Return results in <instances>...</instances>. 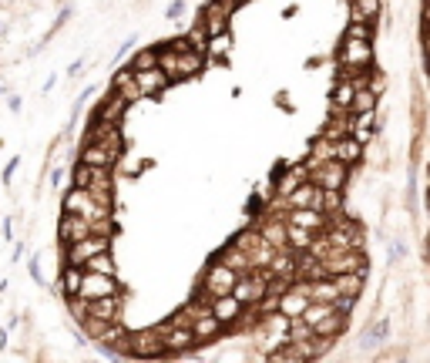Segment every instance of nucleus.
<instances>
[{
    "mask_svg": "<svg viewBox=\"0 0 430 363\" xmlns=\"http://www.w3.org/2000/svg\"><path fill=\"white\" fill-rule=\"evenodd\" d=\"M427 91H424V84L417 81L413 75V98H410V118H413V161L420 155V145H424V135H427Z\"/></svg>",
    "mask_w": 430,
    "mask_h": 363,
    "instance_id": "nucleus-2",
    "label": "nucleus"
},
{
    "mask_svg": "<svg viewBox=\"0 0 430 363\" xmlns=\"http://www.w3.org/2000/svg\"><path fill=\"white\" fill-rule=\"evenodd\" d=\"M208 310L215 313V320H219L222 326H232V323L242 316V310H246V306H242V303H239L232 293H226V296H212V300H208Z\"/></svg>",
    "mask_w": 430,
    "mask_h": 363,
    "instance_id": "nucleus-16",
    "label": "nucleus"
},
{
    "mask_svg": "<svg viewBox=\"0 0 430 363\" xmlns=\"http://www.w3.org/2000/svg\"><path fill=\"white\" fill-rule=\"evenodd\" d=\"M377 95L370 91V88H356L353 95V104H350V115H356V111H370V108H377Z\"/></svg>",
    "mask_w": 430,
    "mask_h": 363,
    "instance_id": "nucleus-40",
    "label": "nucleus"
},
{
    "mask_svg": "<svg viewBox=\"0 0 430 363\" xmlns=\"http://www.w3.org/2000/svg\"><path fill=\"white\" fill-rule=\"evenodd\" d=\"M192 333H195V343H208V340H215L222 333V323L215 320V313L202 306V310L192 316Z\"/></svg>",
    "mask_w": 430,
    "mask_h": 363,
    "instance_id": "nucleus-17",
    "label": "nucleus"
},
{
    "mask_svg": "<svg viewBox=\"0 0 430 363\" xmlns=\"http://www.w3.org/2000/svg\"><path fill=\"white\" fill-rule=\"evenodd\" d=\"M336 158H340V161H346V165L353 168V165L363 161V145L356 141L353 135H346V138H340V141H336Z\"/></svg>",
    "mask_w": 430,
    "mask_h": 363,
    "instance_id": "nucleus-27",
    "label": "nucleus"
},
{
    "mask_svg": "<svg viewBox=\"0 0 430 363\" xmlns=\"http://www.w3.org/2000/svg\"><path fill=\"white\" fill-rule=\"evenodd\" d=\"M205 64V54L199 48H188V51L178 54V78H195L202 71Z\"/></svg>",
    "mask_w": 430,
    "mask_h": 363,
    "instance_id": "nucleus-25",
    "label": "nucleus"
},
{
    "mask_svg": "<svg viewBox=\"0 0 430 363\" xmlns=\"http://www.w3.org/2000/svg\"><path fill=\"white\" fill-rule=\"evenodd\" d=\"M68 306L75 313V320L84 323V316H88V300H84V296H68Z\"/></svg>",
    "mask_w": 430,
    "mask_h": 363,
    "instance_id": "nucleus-47",
    "label": "nucleus"
},
{
    "mask_svg": "<svg viewBox=\"0 0 430 363\" xmlns=\"http://www.w3.org/2000/svg\"><path fill=\"white\" fill-rule=\"evenodd\" d=\"M377 108H370V111H356L350 115V135H353L360 145H370L373 141V135H377Z\"/></svg>",
    "mask_w": 430,
    "mask_h": 363,
    "instance_id": "nucleus-13",
    "label": "nucleus"
},
{
    "mask_svg": "<svg viewBox=\"0 0 430 363\" xmlns=\"http://www.w3.org/2000/svg\"><path fill=\"white\" fill-rule=\"evenodd\" d=\"M336 57H340V68H370V64H373V41L343 37Z\"/></svg>",
    "mask_w": 430,
    "mask_h": 363,
    "instance_id": "nucleus-5",
    "label": "nucleus"
},
{
    "mask_svg": "<svg viewBox=\"0 0 430 363\" xmlns=\"http://www.w3.org/2000/svg\"><path fill=\"white\" fill-rule=\"evenodd\" d=\"M239 3H246V0H239Z\"/></svg>",
    "mask_w": 430,
    "mask_h": 363,
    "instance_id": "nucleus-56",
    "label": "nucleus"
},
{
    "mask_svg": "<svg viewBox=\"0 0 430 363\" xmlns=\"http://www.w3.org/2000/svg\"><path fill=\"white\" fill-rule=\"evenodd\" d=\"M427 71H430V54H427Z\"/></svg>",
    "mask_w": 430,
    "mask_h": 363,
    "instance_id": "nucleus-55",
    "label": "nucleus"
},
{
    "mask_svg": "<svg viewBox=\"0 0 430 363\" xmlns=\"http://www.w3.org/2000/svg\"><path fill=\"white\" fill-rule=\"evenodd\" d=\"M81 276H84V269L81 266H64V273H61V286H64V293L68 296H77V289H81Z\"/></svg>",
    "mask_w": 430,
    "mask_h": 363,
    "instance_id": "nucleus-38",
    "label": "nucleus"
},
{
    "mask_svg": "<svg viewBox=\"0 0 430 363\" xmlns=\"http://www.w3.org/2000/svg\"><path fill=\"white\" fill-rule=\"evenodd\" d=\"M400 259H404V242H397V239H393V242H390V249H387V262H390V266H397Z\"/></svg>",
    "mask_w": 430,
    "mask_h": 363,
    "instance_id": "nucleus-51",
    "label": "nucleus"
},
{
    "mask_svg": "<svg viewBox=\"0 0 430 363\" xmlns=\"http://www.w3.org/2000/svg\"><path fill=\"white\" fill-rule=\"evenodd\" d=\"M64 212H75V215L88 219V222L111 215L108 208H101L98 202H95V199H91V192H88V188H71V192L64 195Z\"/></svg>",
    "mask_w": 430,
    "mask_h": 363,
    "instance_id": "nucleus-6",
    "label": "nucleus"
},
{
    "mask_svg": "<svg viewBox=\"0 0 430 363\" xmlns=\"http://www.w3.org/2000/svg\"><path fill=\"white\" fill-rule=\"evenodd\" d=\"M111 249V239L108 235H84L77 242H64V259L71 266H81L84 259L98 256V253H108Z\"/></svg>",
    "mask_w": 430,
    "mask_h": 363,
    "instance_id": "nucleus-4",
    "label": "nucleus"
},
{
    "mask_svg": "<svg viewBox=\"0 0 430 363\" xmlns=\"http://www.w3.org/2000/svg\"><path fill=\"white\" fill-rule=\"evenodd\" d=\"M88 188H111V168H91Z\"/></svg>",
    "mask_w": 430,
    "mask_h": 363,
    "instance_id": "nucleus-45",
    "label": "nucleus"
},
{
    "mask_svg": "<svg viewBox=\"0 0 430 363\" xmlns=\"http://www.w3.org/2000/svg\"><path fill=\"white\" fill-rule=\"evenodd\" d=\"M367 88H370V91H373V95H383V91H387V75H383V71H377V68H373V71H370V84H367Z\"/></svg>",
    "mask_w": 430,
    "mask_h": 363,
    "instance_id": "nucleus-48",
    "label": "nucleus"
},
{
    "mask_svg": "<svg viewBox=\"0 0 430 363\" xmlns=\"http://www.w3.org/2000/svg\"><path fill=\"white\" fill-rule=\"evenodd\" d=\"M262 239L269 242V246H276V249H289V239H286V219H279V215H273L262 229Z\"/></svg>",
    "mask_w": 430,
    "mask_h": 363,
    "instance_id": "nucleus-26",
    "label": "nucleus"
},
{
    "mask_svg": "<svg viewBox=\"0 0 430 363\" xmlns=\"http://www.w3.org/2000/svg\"><path fill=\"white\" fill-rule=\"evenodd\" d=\"M356 95V84L350 78H336V88H333V111H350Z\"/></svg>",
    "mask_w": 430,
    "mask_h": 363,
    "instance_id": "nucleus-30",
    "label": "nucleus"
},
{
    "mask_svg": "<svg viewBox=\"0 0 430 363\" xmlns=\"http://www.w3.org/2000/svg\"><path fill=\"white\" fill-rule=\"evenodd\" d=\"M309 179L316 182L320 188H346V179H350V165L340 161V158H329L320 168L309 172Z\"/></svg>",
    "mask_w": 430,
    "mask_h": 363,
    "instance_id": "nucleus-7",
    "label": "nucleus"
},
{
    "mask_svg": "<svg viewBox=\"0 0 430 363\" xmlns=\"http://www.w3.org/2000/svg\"><path fill=\"white\" fill-rule=\"evenodd\" d=\"M111 91H115V95H121L128 104L141 101V88H138V81H135V71H131V68L118 71V75L111 78Z\"/></svg>",
    "mask_w": 430,
    "mask_h": 363,
    "instance_id": "nucleus-23",
    "label": "nucleus"
},
{
    "mask_svg": "<svg viewBox=\"0 0 430 363\" xmlns=\"http://www.w3.org/2000/svg\"><path fill=\"white\" fill-rule=\"evenodd\" d=\"M199 21L205 24L208 37H212V34H222V30H228V14L222 10V3H219V0H208V3H205L202 14H199Z\"/></svg>",
    "mask_w": 430,
    "mask_h": 363,
    "instance_id": "nucleus-22",
    "label": "nucleus"
},
{
    "mask_svg": "<svg viewBox=\"0 0 430 363\" xmlns=\"http://www.w3.org/2000/svg\"><path fill=\"white\" fill-rule=\"evenodd\" d=\"M88 182H91V165L77 161L75 165V188H88Z\"/></svg>",
    "mask_w": 430,
    "mask_h": 363,
    "instance_id": "nucleus-46",
    "label": "nucleus"
},
{
    "mask_svg": "<svg viewBox=\"0 0 430 363\" xmlns=\"http://www.w3.org/2000/svg\"><path fill=\"white\" fill-rule=\"evenodd\" d=\"M88 141H101V145H108V148L121 152V128H118V121L95 118V121H91V128H88Z\"/></svg>",
    "mask_w": 430,
    "mask_h": 363,
    "instance_id": "nucleus-14",
    "label": "nucleus"
},
{
    "mask_svg": "<svg viewBox=\"0 0 430 363\" xmlns=\"http://www.w3.org/2000/svg\"><path fill=\"white\" fill-rule=\"evenodd\" d=\"M158 68L168 75L172 81H182L178 78V54L175 51H168V48H158Z\"/></svg>",
    "mask_w": 430,
    "mask_h": 363,
    "instance_id": "nucleus-41",
    "label": "nucleus"
},
{
    "mask_svg": "<svg viewBox=\"0 0 430 363\" xmlns=\"http://www.w3.org/2000/svg\"><path fill=\"white\" fill-rule=\"evenodd\" d=\"M282 202H286V208H323L320 206V202H323V188L313 179H306L303 185H296Z\"/></svg>",
    "mask_w": 430,
    "mask_h": 363,
    "instance_id": "nucleus-11",
    "label": "nucleus"
},
{
    "mask_svg": "<svg viewBox=\"0 0 430 363\" xmlns=\"http://www.w3.org/2000/svg\"><path fill=\"white\" fill-rule=\"evenodd\" d=\"M118 158H121V152L108 148V145H101V141H88V145L81 148V161L91 165V168H111Z\"/></svg>",
    "mask_w": 430,
    "mask_h": 363,
    "instance_id": "nucleus-15",
    "label": "nucleus"
},
{
    "mask_svg": "<svg viewBox=\"0 0 430 363\" xmlns=\"http://www.w3.org/2000/svg\"><path fill=\"white\" fill-rule=\"evenodd\" d=\"M387 337H390V320H380L377 326H370V330L360 337V346H377V343H383Z\"/></svg>",
    "mask_w": 430,
    "mask_h": 363,
    "instance_id": "nucleus-39",
    "label": "nucleus"
},
{
    "mask_svg": "<svg viewBox=\"0 0 430 363\" xmlns=\"http://www.w3.org/2000/svg\"><path fill=\"white\" fill-rule=\"evenodd\" d=\"M383 14V0H350V21H377Z\"/></svg>",
    "mask_w": 430,
    "mask_h": 363,
    "instance_id": "nucleus-29",
    "label": "nucleus"
},
{
    "mask_svg": "<svg viewBox=\"0 0 430 363\" xmlns=\"http://www.w3.org/2000/svg\"><path fill=\"white\" fill-rule=\"evenodd\" d=\"M313 229H303V226H293V222H286V239H289V249L293 253H306L309 249V242H313Z\"/></svg>",
    "mask_w": 430,
    "mask_h": 363,
    "instance_id": "nucleus-35",
    "label": "nucleus"
},
{
    "mask_svg": "<svg viewBox=\"0 0 430 363\" xmlns=\"http://www.w3.org/2000/svg\"><path fill=\"white\" fill-rule=\"evenodd\" d=\"M148 68H158V48L138 51L135 54V61H131V71H148Z\"/></svg>",
    "mask_w": 430,
    "mask_h": 363,
    "instance_id": "nucleus-44",
    "label": "nucleus"
},
{
    "mask_svg": "<svg viewBox=\"0 0 430 363\" xmlns=\"http://www.w3.org/2000/svg\"><path fill=\"white\" fill-rule=\"evenodd\" d=\"M420 21L424 27H430V0H424V7H420Z\"/></svg>",
    "mask_w": 430,
    "mask_h": 363,
    "instance_id": "nucleus-52",
    "label": "nucleus"
},
{
    "mask_svg": "<svg viewBox=\"0 0 430 363\" xmlns=\"http://www.w3.org/2000/svg\"><path fill=\"white\" fill-rule=\"evenodd\" d=\"M165 48H168V51H175V54H182V51H188V48H195V44H192V37H188V34H182V37H172Z\"/></svg>",
    "mask_w": 430,
    "mask_h": 363,
    "instance_id": "nucleus-50",
    "label": "nucleus"
},
{
    "mask_svg": "<svg viewBox=\"0 0 430 363\" xmlns=\"http://www.w3.org/2000/svg\"><path fill=\"white\" fill-rule=\"evenodd\" d=\"M162 343H165L168 353H185V350L195 346V333H192V326L165 323V326H162Z\"/></svg>",
    "mask_w": 430,
    "mask_h": 363,
    "instance_id": "nucleus-12",
    "label": "nucleus"
},
{
    "mask_svg": "<svg viewBox=\"0 0 430 363\" xmlns=\"http://www.w3.org/2000/svg\"><path fill=\"white\" fill-rule=\"evenodd\" d=\"M343 37H356V41H373V21H350L343 30Z\"/></svg>",
    "mask_w": 430,
    "mask_h": 363,
    "instance_id": "nucleus-43",
    "label": "nucleus"
},
{
    "mask_svg": "<svg viewBox=\"0 0 430 363\" xmlns=\"http://www.w3.org/2000/svg\"><path fill=\"white\" fill-rule=\"evenodd\" d=\"M235 279H239V273H235L232 266L215 262V266H208V273H205V283H202L205 289L202 293H208V296H226V293H232Z\"/></svg>",
    "mask_w": 430,
    "mask_h": 363,
    "instance_id": "nucleus-9",
    "label": "nucleus"
},
{
    "mask_svg": "<svg viewBox=\"0 0 430 363\" xmlns=\"http://www.w3.org/2000/svg\"><path fill=\"white\" fill-rule=\"evenodd\" d=\"M111 233H115L111 215H104V219H95V222H91V235H108V239H111Z\"/></svg>",
    "mask_w": 430,
    "mask_h": 363,
    "instance_id": "nucleus-49",
    "label": "nucleus"
},
{
    "mask_svg": "<svg viewBox=\"0 0 430 363\" xmlns=\"http://www.w3.org/2000/svg\"><path fill=\"white\" fill-rule=\"evenodd\" d=\"M323 269H326V276L367 273V256H363V249H333L329 256H323Z\"/></svg>",
    "mask_w": 430,
    "mask_h": 363,
    "instance_id": "nucleus-3",
    "label": "nucleus"
},
{
    "mask_svg": "<svg viewBox=\"0 0 430 363\" xmlns=\"http://www.w3.org/2000/svg\"><path fill=\"white\" fill-rule=\"evenodd\" d=\"M128 353H135V357H162V353H165V343H162V326L128 333Z\"/></svg>",
    "mask_w": 430,
    "mask_h": 363,
    "instance_id": "nucleus-8",
    "label": "nucleus"
},
{
    "mask_svg": "<svg viewBox=\"0 0 430 363\" xmlns=\"http://www.w3.org/2000/svg\"><path fill=\"white\" fill-rule=\"evenodd\" d=\"M125 108H128V101L121 98V95H108L101 104H98V118H104V121H121V115H125Z\"/></svg>",
    "mask_w": 430,
    "mask_h": 363,
    "instance_id": "nucleus-34",
    "label": "nucleus"
},
{
    "mask_svg": "<svg viewBox=\"0 0 430 363\" xmlns=\"http://www.w3.org/2000/svg\"><path fill=\"white\" fill-rule=\"evenodd\" d=\"M420 48H424V54H430V27H424V37H420Z\"/></svg>",
    "mask_w": 430,
    "mask_h": 363,
    "instance_id": "nucleus-53",
    "label": "nucleus"
},
{
    "mask_svg": "<svg viewBox=\"0 0 430 363\" xmlns=\"http://www.w3.org/2000/svg\"><path fill=\"white\" fill-rule=\"evenodd\" d=\"M14 172H17V158H14V161H10V165H7V172H3V179L10 182V179H14Z\"/></svg>",
    "mask_w": 430,
    "mask_h": 363,
    "instance_id": "nucleus-54",
    "label": "nucleus"
},
{
    "mask_svg": "<svg viewBox=\"0 0 430 363\" xmlns=\"http://www.w3.org/2000/svg\"><path fill=\"white\" fill-rule=\"evenodd\" d=\"M306 179H309V168H306V165H293V168H289V172H286V175L276 182L279 199H286V195H289V192H293L296 185H303Z\"/></svg>",
    "mask_w": 430,
    "mask_h": 363,
    "instance_id": "nucleus-31",
    "label": "nucleus"
},
{
    "mask_svg": "<svg viewBox=\"0 0 430 363\" xmlns=\"http://www.w3.org/2000/svg\"><path fill=\"white\" fill-rule=\"evenodd\" d=\"M135 81H138V88H141V98H148V95H162L172 78L162 71V68H148V71H135Z\"/></svg>",
    "mask_w": 430,
    "mask_h": 363,
    "instance_id": "nucleus-21",
    "label": "nucleus"
},
{
    "mask_svg": "<svg viewBox=\"0 0 430 363\" xmlns=\"http://www.w3.org/2000/svg\"><path fill=\"white\" fill-rule=\"evenodd\" d=\"M329 158H336V141H329L326 135H320L313 145H309V158H306V168L313 172V168H320L323 161H329Z\"/></svg>",
    "mask_w": 430,
    "mask_h": 363,
    "instance_id": "nucleus-24",
    "label": "nucleus"
},
{
    "mask_svg": "<svg viewBox=\"0 0 430 363\" xmlns=\"http://www.w3.org/2000/svg\"><path fill=\"white\" fill-rule=\"evenodd\" d=\"M228 51H232V34H228V30L212 34V37L205 41V54H208V57H226Z\"/></svg>",
    "mask_w": 430,
    "mask_h": 363,
    "instance_id": "nucleus-37",
    "label": "nucleus"
},
{
    "mask_svg": "<svg viewBox=\"0 0 430 363\" xmlns=\"http://www.w3.org/2000/svg\"><path fill=\"white\" fill-rule=\"evenodd\" d=\"M323 212L326 215H336V212H343V188H323Z\"/></svg>",
    "mask_w": 430,
    "mask_h": 363,
    "instance_id": "nucleus-42",
    "label": "nucleus"
},
{
    "mask_svg": "<svg viewBox=\"0 0 430 363\" xmlns=\"http://www.w3.org/2000/svg\"><path fill=\"white\" fill-rule=\"evenodd\" d=\"M219 262H226V266H232V269H235L239 276L253 269V262H249V253H246V249H239L235 242H232L228 249H222V256H219Z\"/></svg>",
    "mask_w": 430,
    "mask_h": 363,
    "instance_id": "nucleus-33",
    "label": "nucleus"
},
{
    "mask_svg": "<svg viewBox=\"0 0 430 363\" xmlns=\"http://www.w3.org/2000/svg\"><path fill=\"white\" fill-rule=\"evenodd\" d=\"M333 283H336V289H340L343 296H353V300H360L363 283H367V273H340V276H333Z\"/></svg>",
    "mask_w": 430,
    "mask_h": 363,
    "instance_id": "nucleus-28",
    "label": "nucleus"
},
{
    "mask_svg": "<svg viewBox=\"0 0 430 363\" xmlns=\"http://www.w3.org/2000/svg\"><path fill=\"white\" fill-rule=\"evenodd\" d=\"M57 235H61V242H77V239L91 235V222L75 215V212H64L61 222H57Z\"/></svg>",
    "mask_w": 430,
    "mask_h": 363,
    "instance_id": "nucleus-19",
    "label": "nucleus"
},
{
    "mask_svg": "<svg viewBox=\"0 0 430 363\" xmlns=\"http://www.w3.org/2000/svg\"><path fill=\"white\" fill-rule=\"evenodd\" d=\"M121 306H125V296L121 293H111L101 300H88V316H98V320H121Z\"/></svg>",
    "mask_w": 430,
    "mask_h": 363,
    "instance_id": "nucleus-18",
    "label": "nucleus"
},
{
    "mask_svg": "<svg viewBox=\"0 0 430 363\" xmlns=\"http://www.w3.org/2000/svg\"><path fill=\"white\" fill-rule=\"evenodd\" d=\"M286 222H293V226H303V229L320 233V229H326L329 215L323 212V208H289V212H286Z\"/></svg>",
    "mask_w": 430,
    "mask_h": 363,
    "instance_id": "nucleus-20",
    "label": "nucleus"
},
{
    "mask_svg": "<svg viewBox=\"0 0 430 363\" xmlns=\"http://www.w3.org/2000/svg\"><path fill=\"white\" fill-rule=\"evenodd\" d=\"M329 141H340V138H346L350 135V111H333L326 121V128H323Z\"/></svg>",
    "mask_w": 430,
    "mask_h": 363,
    "instance_id": "nucleus-32",
    "label": "nucleus"
},
{
    "mask_svg": "<svg viewBox=\"0 0 430 363\" xmlns=\"http://www.w3.org/2000/svg\"><path fill=\"white\" fill-rule=\"evenodd\" d=\"M266 289H269V273L266 269H249V273H242L235 286H232V296L242 303V306H255L262 296H266Z\"/></svg>",
    "mask_w": 430,
    "mask_h": 363,
    "instance_id": "nucleus-1",
    "label": "nucleus"
},
{
    "mask_svg": "<svg viewBox=\"0 0 430 363\" xmlns=\"http://www.w3.org/2000/svg\"><path fill=\"white\" fill-rule=\"evenodd\" d=\"M81 269H84V273H104V276H115L111 249H108V253H98V256H91V259H84L81 262Z\"/></svg>",
    "mask_w": 430,
    "mask_h": 363,
    "instance_id": "nucleus-36",
    "label": "nucleus"
},
{
    "mask_svg": "<svg viewBox=\"0 0 430 363\" xmlns=\"http://www.w3.org/2000/svg\"><path fill=\"white\" fill-rule=\"evenodd\" d=\"M111 293H121V286H118L115 276H104V273H84V276H81L77 296H84V300H101V296H111Z\"/></svg>",
    "mask_w": 430,
    "mask_h": 363,
    "instance_id": "nucleus-10",
    "label": "nucleus"
}]
</instances>
